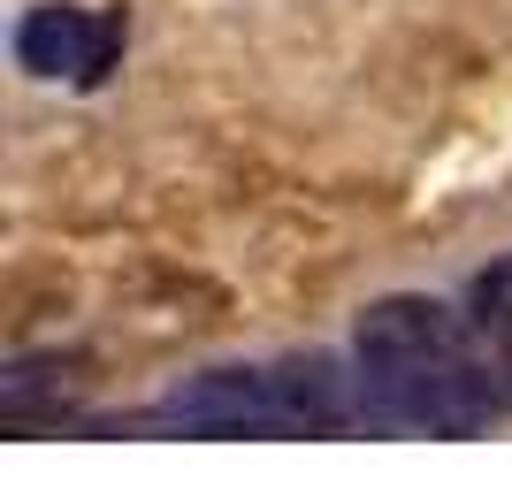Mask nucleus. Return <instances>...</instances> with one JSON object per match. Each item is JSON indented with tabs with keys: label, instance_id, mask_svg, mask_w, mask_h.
<instances>
[{
	"label": "nucleus",
	"instance_id": "nucleus-3",
	"mask_svg": "<svg viewBox=\"0 0 512 504\" xmlns=\"http://www.w3.org/2000/svg\"><path fill=\"white\" fill-rule=\"evenodd\" d=\"M16 62L46 84H100L123 62V16L107 8H31L16 23Z\"/></svg>",
	"mask_w": 512,
	"mask_h": 504
},
{
	"label": "nucleus",
	"instance_id": "nucleus-1",
	"mask_svg": "<svg viewBox=\"0 0 512 504\" xmlns=\"http://www.w3.org/2000/svg\"><path fill=\"white\" fill-rule=\"evenodd\" d=\"M360 405L383 428H428V436H474L505 405L490 359L474 344V321H451L428 298H383L360 314L352 336Z\"/></svg>",
	"mask_w": 512,
	"mask_h": 504
},
{
	"label": "nucleus",
	"instance_id": "nucleus-2",
	"mask_svg": "<svg viewBox=\"0 0 512 504\" xmlns=\"http://www.w3.org/2000/svg\"><path fill=\"white\" fill-rule=\"evenodd\" d=\"M360 405V375H337L329 359H299V367H222L199 375L192 390H176L161 420L176 428H207V436H291V428H344Z\"/></svg>",
	"mask_w": 512,
	"mask_h": 504
},
{
	"label": "nucleus",
	"instance_id": "nucleus-4",
	"mask_svg": "<svg viewBox=\"0 0 512 504\" xmlns=\"http://www.w3.org/2000/svg\"><path fill=\"white\" fill-rule=\"evenodd\" d=\"M474 344H482V359H490L497 390L512 398V260H497L482 283H474Z\"/></svg>",
	"mask_w": 512,
	"mask_h": 504
}]
</instances>
